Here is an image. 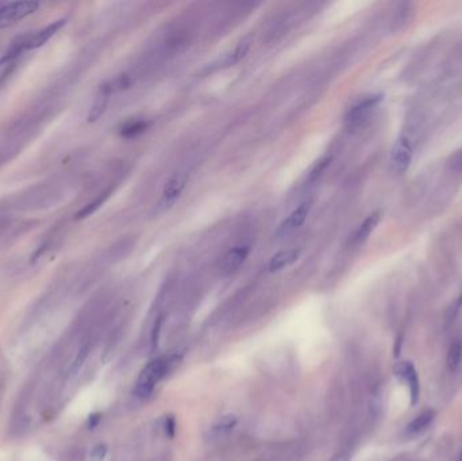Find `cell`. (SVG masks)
<instances>
[{"instance_id": "cell-1", "label": "cell", "mask_w": 462, "mask_h": 461, "mask_svg": "<svg viewBox=\"0 0 462 461\" xmlns=\"http://www.w3.org/2000/svg\"><path fill=\"white\" fill-rule=\"evenodd\" d=\"M181 355L160 356L154 360H151L141 372L134 393L140 399H146L149 398L156 386L167 378V375L174 371V368L180 364L181 361Z\"/></svg>"}, {"instance_id": "cell-2", "label": "cell", "mask_w": 462, "mask_h": 461, "mask_svg": "<svg viewBox=\"0 0 462 461\" xmlns=\"http://www.w3.org/2000/svg\"><path fill=\"white\" fill-rule=\"evenodd\" d=\"M383 102L381 94H370L359 98L345 114V126L349 130L359 129Z\"/></svg>"}, {"instance_id": "cell-3", "label": "cell", "mask_w": 462, "mask_h": 461, "mask_svg": "<svg viewBox=\"0 0 462 461\" xmlns=\"http://www.w3.org/2000/svg\"><path fill=\"white\" fill-rule=\"evenodd\" d=\"M39 8L38 1H10L0 3V29L10 28L18 21L34 14Z\"/></svg>"}, {"instance_id": "cell-4", "label": "cell", "mask_w": 462, "mask_h": 461, "mask_svg": "<svg viewBox=\"0 0 462 461\" xmlns=\"http://www.w3.org/2000/svg\"><path fill=\"white\" fill-rule=\"evenodd\" d=\"M188 181H189L188 172H178L167 181L158 202V209L161 212H168L172 207H175V205L182 196Z\"/></svg>"}, {"instance_id": "cell-5", "label": "cell", "mask_w": 462, "mask_h": 461, "mask_svg": "<svg viewBox=\"0 0 462 461\" xmlns=\"http://www.w3.org/2000/svg\"><path fill=\"white\" fill-rule=\"evenodd\" d=\"M313 209V201H304L303 203H300L293 212L288 214V216L283 219V222L277 226L276 232H275V237L282 240L291 234H293L296 230H299L304 222L307 221L308 215L311 213Z\"/></svg>"}, {"instance_id": "cell-6", "label": "cell", "mask_w": 462, "mask_h": 461, "mask_svg": "<svg viewBox=\"0 0 462 461\" xmlns=\"http://www.w3.org/2000/svg\"><path fill=\"white\" fill-rule=\"evenodd\" d=\"M414 158V145L407 136H400L391 152V165L395 172L404 174Z\"/></svg>"}, {"instance_id": "cell-7", "label": "cell", "mask_w": 462, "mask_h": 461, "mask_svg": "<svg viewBox=\"0 0 462 461\" xmlns=\"http://www.w3.org/2000/svg\"><path fill=\"white\" fill-rule=\"evenodd\" d=\"M65 23H67V19H59V21L50 23L49 26H46L45 29H41V30L34 32V33H29V34L19 37V41L22 43L23 50H33V49L41 48L59 30H61L65 26Z\"/></svg>"}, {"instance_id": "cell-8", "label": "cell", "mask_w": 462, "mask_h": 461, "mask_svg": "<svg viewBox=\"0 0 462 461\" xmlns=\"http://www.w3.org/2000/svg\"><path fill=\"white\" fill-rule=\"evenodd\" d=\"M250 245L248 244H241L237 247H233L229 249L224 256L222 257L220 261V272L224 275H230L235 271H238L246 261V258L249 257Z\"/></svg>"}, {"instance_id": "cell-9", "label": "cell", "mask_w": 462, "mask_h": 461, "mask_svg": "<svg viewBox=\"0 0 462 461\" xmlns=\"http://www.w3.org/2000/svg\"><path fill=\"white\" fill-rule=\"evenodd\" d=\"M395 373L407 382L408 389H410V395H411V404L415 406L419 399V392H421V386H419V379L418 373L415 371V367L410 361H400L395 365Z\"/></svg>"}, {"instance_id": "cell-10", "label": "cell", "mask_w": 462, "mask_h": 461, "mask_svg": "<svg viewBox=\"0 0 462 461\" xmlns=\"http://www.w3.org/2000/svg\"><path fill=\"white\" fill-rule=\"evenodd\" d=\"M380 219H381V214L379 213V212L369 214L362 221V223L357 227L355 234L350 238V244L353 247H361L364 243H366L368 238L370 237V234L375 232V229L380 223Z\"/></svg>"}, {"instance_id": "cell-11", "label": "cell", "mask_w": 462, "mask_h": 461, "mask_svg": "<svg viewBox=\"0 0 462 461\" xmlns=\"http://www.w3.org/2000/svg\"><path fill=\"white\" fill-rule=\"evenodd\" d=\"M300 254H302V249L299 248L288 249V250L276 253L269 260V264H268L269 272L276 274V272H280L283 269L289 268L291 265H293L300 258Z\"/></svg>"}, {"instance_id": "cell-12", "label": "cell", "mask_w": 462, "mask_h": 461, "mask_svg": "<svg viewBox=\"0 0 462 461\" xmlns=\"http://www.w3.org/2000/svg\"><path fill=\"white\" fill-rule=\"evenodd\" d=\"M111 95H112V94H111V91L108 90V87H107L106 83H105V84L99 88L98 96H96L94 105H92L91 110H90V114H88V122H96V121L105 114Z\"/></svg>"}, {"instance_id": "cell-13", "label": "cell", "mask_w": 462, "mask_h": 461, "mask_svg": "<svg viewBox=\"0 0 462 461\" xmlns=\"http://www.w3.org/2000/svg\"><path fill=\"white\" fill-rule=\"evenodd\" d=\"M435 420V411L434 410H425L423 413H421L419 416H417L411 424L407 426V431L410 434H418L425 431L428 426L432 424V421Z\"/></svg>"}, {"instance_id": "cell-14", "label": "cell", "mask_w": 462, "mask_h": 461, "mask_svg": "<svg viewBox=\"0 0 462 461\" xmlns=\"http://www.w3.org/2000/svg\"><path fill=\"white\" fill-rule=\"evenodd\" d=\"M250 46H251V39L250 38H246V39H242L237 46L235 49L224 59V63L223 65L224 67H234L237 65L238 63H241L246 54L249 53Z\"/></svg>"}, {"instance_id": "cell-15", "label": "cell", "mask_w": 462, "mask_h": 461, "mask_svg": "<svg viewBox=\"0 0 462 461\" xmlns=\"http://www.w3.org/2000/svg\"><path fill=\"white\" fill-rule=\"evenodd\" d=\"M462 360V344L460 341H454L450 348H449V352H448V358H446V362H448V368L450 372H456L457 368L460 367Z\"/></svg>"}, {"instance_id": "cell-16", "label": "cell", "mask_w": 462, "mask_h": 461, "mask_svg": "<svg viewBox=\"0 0 462 461\" xmlns=\"http://www.w3.org/2000/svg\"><path fill=\"white\" fill-rule=\"evenodd\" d=\"M109 192H111V191H106V192L101 194L95 201H92L91 203H88L87 206H84L78 213L76 214V219H77V221H81V219H84V218H88L90 215H92L96 210H99L101 206L106 202L107 198L109 196Z\"/></svg>"}, {"instance_id": "cell-17", "label": "cell", "mask_w": 462, "mask_h": 461, "mask_svg": "<svg viewBox=\"0 0 462 461\" xmlns=\"http://www.w3.org/2000/svg\"><path fill=\"white\" fill-rule=\"evenodd\" d=\"M149 123L146 121H136V122H129L126 123L122 129H120V136L126 137V139H133L137 137L140 134H143V132L147 129Z\"/></svg>"}, {"instance_id": "cell-18", "label": "cell", "mask_w": 462, "mask_h": 461, "mask_svg": "<svg viewBox=\"0 0 462 461\" xmlns=\"http://www.w3.org/2000/svg\"><path fill=\"white\" fill-rule=\"evenodd\" d=\"M237 422H238V420L234 414H226L216 421L213 430L215 433H219V434H226V433H230L235 427Z\"/></svg>"}, {"instance_id": "cell-19", "label": "cell", "mask_w": 462, "mask_h": 461, "mask_svg": "<svg viewBox=\"0 0 462 461\" xmlns=\"http://www.w3.org/2000/svg\"><path fill=\"white\" fill-rule=\"evenodd\" d=\"M106 85L108 87V90L111 91V94L120 92L123 90H127L132 85V77L127 76V74H119L115 79L107 81Z\"/></svg>"}, {"instance_id": "cell-20", "label": "cell", "mask_w": 462, "mask_h": 461, "mask_svg": "<svg viewBox=\"0 0 462 461\" xmlns=\"http://www.w3.org/2000/svg\"><path fill=\"white\" fill-rule=\"evenodd\" d=\"M88 354H90V347H88V345H84V347L78 351V354L76 355L74 360H73V362L71 364V367H70V371H68L70 375H74V373H77V372L81 369L83 364L85 362V360H87V357H88Z\"/></svg>"}, {"instance_id": "cell-21", "label": "cell", "mask_w": 462, "mask_h": 461, "mask_svg": "<svg viewBox=\"0 0 462 461\" xmlns=\"http://www.w3.org/2000/svg\"><path fill=\"white\" fill-rule=\"evenodd\" d=\"M160 426L162 433L168 437V438H174L176 434V421L172 416H165L161 421H160Z\"/></svg>"}, {"instance_id": "cell-22", "label": "cell", "mask_w": 462, "mask_h": 461, "mask_svg": "<svg viewBox=\"0 0 462 461\" xmlns=\"http://www.w3.org/2000/svg\"><path fill=\"white\" fill-rule=\"evenodd\" d=\"M107 455V445L105 444H101V445H96L92 452H91V461H103Z\"/></svg>"}, {"instance_id": "cell-23", "label": "cell", "mask_w": 462, "mask_h": 461, "mask_svg": "<svg viewBox=\"0 0 462 461\" xmlns=\"http://www.w3.org/2000/svg\"><path fill=\"white\" fill-rule=\"evenodd\" d=\"M450 167L454 170H462V149L452 157Z\"/></svg>"}, {"instance_id": "cell-24", "label": "cell", "mask_w": 462, "mask_h": 461, "mask_svg": "<svg viewBox=\"0 0 462 461\" xmlns=\"http://www.w3.org/2000/svg\"><path fill=\"white\" fill-rule=\"evenodd\" d=\"M161 323H162V320H158L156 322V325H154L153 334H151V344H153V348L157 347V342H158V334H160V329H161Z\"/></svg>"}, {"instance_id": "cell-25", "label": "cell", "mask_w": 462, "mask_h": 461, "mask_svg": "<svg viewBox=\"0 0 462 461\" xmlns=\"http://www.w3.org/2000/svg\"><path fill=\"white\" fill-rule=\"evenodd\" d=\"M101 420H102V416H101V414H92V416H90L88 425H90L91 429H94V427H96V426L99 425Z\"/></svg>"}, {"instance_id": "cell-26", "label": "cell", "mask_w": 462, "mask_h": 461, "mask_svg": "<svg viewBox=\"0 0 462 461\" xmlns=\"http://www.w3.org/2000/svg\"><path fill=\"white\" fill-rule=\"evenodd\" d=\"M350 460V455L346 453V452H342V453H338L335 455L334 458H331L328 461H349Z\"/></svg>"}, {"instance_id": "cell-27", "label": "cell", "mask_w": 462, "mask_h": 461, "mask_svg": "<svg viewBox=\"0 0 462 461\" xmlns=\"http://www.w3.org/2000/svg\"><path fill=\"white\" fill-rule=\"evenodd\" d=\"M1 161H4V158H3V157H1V154H0V163H1Z\"/></svg>"}, {"instance_id": "cell-28", "label": "cell", "mask_w": 462, "mask_h": 461, "mask_svg": "<svg viewBox=\"0 0 462 461\" xmlns=\"http://www.w3.org/2000/svg\"><path fill=\"white\" fill-rule=\"evenodd\" d=\"M460 461H462V452H461V456H460Z\"/></svg>"}]
</instances>
